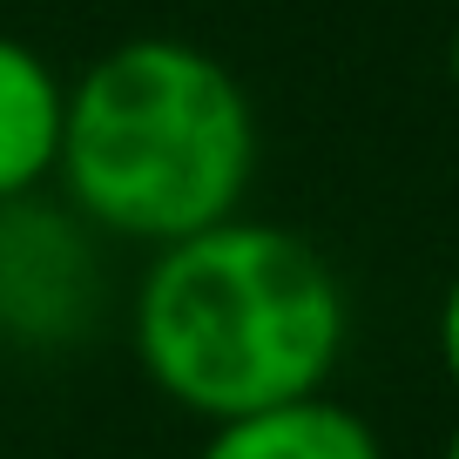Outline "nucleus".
<instances>
[{
	"label": "nucleus",
	"mask_w": 459,
	"mask_h": 459,
	"mask_svg": "<svg viewBox=\"0 0 459 459\" xmlns=\"http://www.w3.org/2000/svg\"><path fill=\"white\" fill-rule=\"evenodd\" d=\"M432 344H439V365H446V378H453V392H459V271L446 277V290H439V311H432Z\"/></svg>",
	"instance_id": "423d86ee"
},
{
	"label": "nucleus",
	"mask_w": 459,
	"mask_h": 459,
	"mask_svg": "<svg viewBox=\"0 0 459 459\" xmlns=\"http://www.w3.org/2000/svg\"><path fill=\"white\" fill-rule=\"evenodd\" d=\"M61 203L115 244H183L244 216L257 108L223 55L183 34H129L68 82Z\"/></svg>",
	"instance_id": "f03ea898"
},
{
	"label": "nucleus",
	"mask_w": 459,
	"mask_h": 459,
	"mask_svg": "<svg viewBox=\"0 0 459 459\" xmlns=\"http://www.w3.org/2000/svg\"><path fill=\"white\" fill-rule=\"evenodd\" d=\"M101 244L108 237H95L48 189L0 203V344L7 351L55 359L95 338L108 311Z\"/></svg>",
	"instance_id": "7ed1b4c3"
},
{
	"label": "nucleus",
	"mask_w": 459,
	"mask_h": 459,
	"mask_svg": "<svg viewBox=\"0 0 459 459\" xmlns=\"http://www.w3.org/2000/svg\"><path fill=\"white\" fill-rule=\"evenodd\" d=\"M446 82L459 88V21H453V34H446Z\"/></svg>",
	"instance_id": "0eeeda50"
},
{
	"label": "nucleus",
	"mask_w": 459,
	"mask_h": 459,
	"mask_svg": "<svg viewBox=\"0 0 459 459\" xmlns=\"http://www.w3.org/2000/svg\"><path fill=\"white\" fill-rule=\"evenodd\" d=\"M439 459H459V419H453V432H446V446H439Z\"/></svg>",
	"instance_id": "6e6552de"
},
{
	"label": "nucleus",
	"mask_w": 459,
	"mask_h": 459,
	"mask_svg": "<svg viewBox=\"0 0 459 459\" xmlns=\"http://www.w3.org/2000/svg\"><path fill=\"white\" fill-rule=\"evenodd\" d=\"M203 459H385V439L372 432V419L351 412L331 392L271 405V412H244L210 426Z\"/></svg>",
	"instance_id": "39448f33"
},
{
	"label": "nucleus",
	"mask_w": 459,
	"mask_h": 459,
	"mask_svg": "<svg viewBox=\"0 0 459 459\" xmlns=\"http://www.w3.org/2000/svg\"><path fill=\"white\" fill-rule=\"evenodd\" d=\"M61 129H68V82L41 48L0 34V203L55 189Z\"/></svg>",
	"instance_id": "20e7f679"
},
{
	"label": "nucleus",
	"mask_w": 459,
	"mask_h": 459,
	"mask_svg": "<svg viewBox=\"0 0 459 459\" xmlns=\"http://www.w3.org/2000/svg\"><path fill=\"white\" fill-rule=\"evenodd\" d=\"M351 298L325 250L290 223H230L149 250L129 298L143 378L203 426L331 392Z\"/></svg>",
	"instance_id": "f257e3e1"
}]
</instances>
